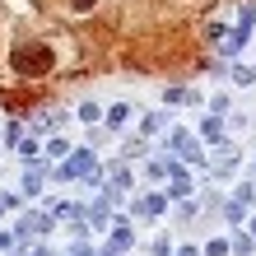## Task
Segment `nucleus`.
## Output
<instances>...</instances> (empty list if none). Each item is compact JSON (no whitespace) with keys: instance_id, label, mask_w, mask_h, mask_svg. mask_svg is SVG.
I'll return each instance as SVG.
<instances>
[{"instance_id":"f257e3e1","label":"nucleus","mask_w":256,"mask_h":256,"mask_svg":"<svg viewBox=\"0 0 256 256\" xmlns=\"http://www.w3.org/2000/svg\"><path fill=\"white\" fill-rule=\"evenodd\" d=\"M94 168H98V154H94V144H84V149H70V154L52 168V177L56 182H84Z\"/></svg>"},{"instance_id":"f03ea898","label":"nucleus","mask_w":256,"mask_h":256,"mask_svg":"<svg viewBox=\"0 0 256 256\" xmlns=\"http://www.w3.org/2000/svg\"><path fill=\"white\" fill-rule=\"evenodd\" d=\"M52 47H42V42H28V47H19L14 52V70L19 74H28V80H38V74H47L52 70Z\"/></svg>"},{"instance_id":"7ed1b4c3","label":"nucleus","mask_w":256,"mask_h":256,"mask_svg":"<svg viewBox=\"0 0 256 256\" xmlns=\"http://www.w3.org/2000/svg\"><path fill=\"white\" fill-rule=\"evenodd\" d=\"M168 149H172L182 163H191V168H200V163H205V149L196 144V135H191V130H182V126L168 130Z\"/></svg>"},{"instance_id":"20e7f679","label":"nucleus","mask_w":256,"mask_h":256,"mask_svg":"<svg viewBox=\"0 0 256 256\" xmlns=\"http://www.w3.org/2000/svg\"><path fill=\"white\" fill-rule=\"evenodd\" d=\"M52 228H56V214H52V210H47V214H38V210H33V214H24V219H19V228H14V233H19L24 242H28V238L38 242V238H47Z\"/></svg>"},{"instance_id":"39448f33","label":"nucleus","mask_w":256,"mask_h":256,"mask_svg":"<svg viewBox=\"0 0 256 256\" xmlns=\"http://www.w3.org/2000/svg\"><path fill=\"white\" fill-rule=\"evenodd\" d=\"M130 210H135V214H140V219H158L163 210H168V196H163V191H149L144 200H135Z\"/></svg>"},{"instance_id":"423d86ee","label":"nucleus","mask_w":256,"mask_h":256,"mask_svg":"<svg viewBox=\"0 0 256 256\" xmlns=\"http://www.w3.org/2000/svg\"><path fill=\"white\" fill-rule=\"evenodd\" d=\"M126 122H130V102H112V108L102 112V126L108 130H122Z\"/></svg>"},{"instance_id":"0eeeda50","label":"nucleus","mask_w":256,"mask_h":256,"mask_svg":"<svg viewBox=\"0 0 256 256\" xmlns=\"http://www.w3.org/2000/svg\"><path fill=\"white\" fill-rule=\"evenodd\" d=\"M108 233H112V247H122V252L135 247V233H130V224H126V219H112V228H108Z\"/></svg>"},{"instance_id":"6e6552de","label":"nucleus","mask_w":256,"mask_h":256,"mask_svg":"<svg viewBox=\"0 0 256 256\" xmlns=\"http://www.w3.org/2000/svg\"><path fill=\"white\" fill-rule=\"evenodd\" d=\"M200 140H210V144L224 140V116H219V112H210L205 122H200Z\"/></svg>"},{"instance_id":"1a4fd4ad","label":"nucleus","mask_w":256,"mask_h":256,"mask_svg":"<svg viewBox=\"0 0 256 256\" xmlns=\"http://www.w3.org/2000/svg\"><path fill=\"white\" fill-rule=\"evenodd\" d=\"M228 247H233V256H252V252H256V238H252L247 228H233V238H228Z\"/></svg>"},{"instance_id":"9d476101","label":"nucleus","mask_w":256,"mask_h":256,"mask_svg":"<svg viewBox=\"0 0 256 256\" xmlns=\"http://www.w3.org/2000/svg\"><path fill=\"white\" fill-rule=\"evenodd\" d=\"M66 122H70V116H61V112H38V116H33V130H38V135H47V130L66 126Z\"/></svg>"},{"instance_id":"9b49d317","label":"nucleus","mask_w":256,"mask_h":256,"mask_svg":"<svg viewBox=\"0 0 256 256\" xmlns=\"http://www.w3.org/2000/svg\"><path fill=\"white\" fill-rule=\"evenodd\" d=\"M224 219H228L233 228H242V224H247V205L242 200H224Z\"/></svg>"},{"instance_id":"f8f14e48","label":"nucleus","mask_w":256,"mask_h":256,"mask_svg":"<svg viewBox=\"0 0 256 256\" xmlns=\"http://www.w3.org/2000/svg\"><path fill=\"white\" fill-rule=\"evenodd\" d=\"M247 38H252L247 28H233V33L224 38V47H219V52H224V56H238V52H242V42H247Z\"/></svg>"},{"instance_id":"ddd939ff","label":"nucleus","mask_w":256,"mask_h":256,"mask_svg":"<svg viewBox=\"0 0 256 256\" xmlns=\"http://www.w3.org/2000/svg\"><path fill=\"white\" fill-rule=\"evenodd\" d=\"M14 149H19V158H24V163H33V158H42V144H38V135H24V140L14 144Z\"/></svg>"},{"instance_id":"4468645a","label":"nucleus","mask_w":256,"mask_h":256,"mask_svg":"<svg viewBox=\"0 0 256 256\" xmlns=\"http://www.w3.org/2000/svg\"><path fill=\"white\" fill-rule=\"evenodd\" d=\"M233 200H242L247 210H256V177H247V182H238V191H233Z\"/></svg>"},{"instance_id":"2eb2a0df","label":"nucleus","mask_w":256,"mask_h":256,"mask_svg":"<svg viewBox=\"0 0 256 256\" xmlns=\"http://www.w3.org/2000/svg\"><path fill=\"white\" fill-rule=\"evenodd\" d=\"M74 116H80L84 126H98L102 122V102H80V112H74Z\"/></svg>"},{"instance_id":"dca6fc26","label":"nucleus","mask_w":256,"mask_h":256,"mask_svg":"<svg viewBox=\"0 0 256 256\" xmlns=\"http://www.w3.org/2000/svg\"><path fill=\"white\" fill-rule=\"evenodd\" d=\"M163 122H168L163 112H149L144 122H140V135H144V140H149V135H158V130H163Z\"/></svg>"},{"instance_id":"f3484780","label":"nucleus","mask_w":256,"mask_h":256,"mask_svg":"<svg viewBox=\"0 0 256 256\" xmlns=\"http://www.w3.org/2000/svg\"><path fill=\"white\" fill-rule=\"evenodd\" d=\"M186 94H191V88L172 84V88H163V102H168V108H186Z\"/></svg>"},{"instance_id":"a211bd4d","label":"nucleus","mask_w":256,"mask_h":256,"mask_svg":"<svg viewBox=\"0 0 256 256\" xmlns=\"http://www.w3.org/2000/svg\"><path fill=\"white\" fill-rule=\"evenodd\" d=\"M228 74H233V84H242V88H252V84H256V66H233Z\"/></svg>"},{"instance_id":"6ab92c4d","label":"nucleus","mask_w":256,"mask_h":256,"mask_svg":"<svg viewBox=\"0 0 256 256\" xmlns=\"http://www.w3.org/2000/svg\"><path fill=\"white\" fill-rule=\"evenodd\" d=\"M42 154H47V158H66V154H70V140H61V135H56V140L42 144Z\"/></svg>"},{"instance_id":"aec40b11","label":"nucleus","mask_w":256,"mask_h":256,"mask_svg":"<svg viewBox=\"0 0 256 256\" xmlns=\"http://www.w3.org/2000/svg\"><path fill=\"white\" fill-rule=\"evenodd\" d=\"M200 252H205V256H228L233 247H228V238H210V242H205Z\"/></svg>"},{"instance_id":"412c9836","label":"nucleus","mask_w":256,"mask_h":256,"mask_svg":"<svg viewBox=\"0 0 256 256\" xmlns=\"http://www.w3.org/2000/svg\"><path fill=\"white\" fill-rule=\"evenodd\" d=\"M238 28H247V33L256 28V0H252V5H242V14H238Z\"/></svg>"},{"instance_id":"4be33fe9","label":"nucleus","mask_w":256,"mask_h":256,"mask_svg":"<svg viewBox=\"0 0 256 256\" xmlns=\"http://www.w3.org/2000/svg\"><path fill=\"white\" fill-rule=\"evenodd\" d=\"M149 256H172V238H154V247H149Z\"/></svg>"},{"instance_id":"5701e85b","label":"nucleus","mask_w":256,"mask_h":256,"mask_svg":"<svg viewBox=\"0 0 256 256\" xmlns=\"http://www.w3.org/2000/svg\"><path fill=\"white\" fill-rule=\"evenodd\" d=\"M5 140L19 144V140H24V122H10V126H5Z\"/></svg>"},{"instance_id":"b1692460","label":"nucleus","mask_w":256,"mask_h":256,"mask_svg":"<svg viewBox=\"0 0 256 256\" xmlns=\"http://www.w3.org/2000/svg\"><path fill=\"white\" fill-rule=\"evenodd\" d=\"M135 154H149V144H144V135H140V140H126V158H135Z\"/></svg>"},{"instance_id":"393cba45","label":"nucleus","mask_w":256,"mask_h":256,"mask_svg":"<svg viewBox=\"0 0 256 256\" xmlns=\"http://www.w3.org/2000/svg\"><path fill=\"white\" fill-rule=\"evenodd\" d=\"M210 112H219V116L228 112V94H214V98H210Z\"/></svg>"},{"instance_id":"a878e982","label":"nucleus","mask_w":256,"mask_h":256,"mask_svg":"<svg viewBox=\"0 0 256 256\" xmlns=\"http://www.w3.org/2000/svg\"><path fill=\"white\" fill-rule=\"evenodd\" d=\"M0 200H5V210H19V205H24V191H5Z\"/></svg>"},{"instance_id":"bb28decb","label":"nucleus","mask_w":256,"mask_h":256,"mask_svg":"<svg viewBox=\"0 0 256 256\" xmlns=\"http://www.w3.org/2000/svg\"><path fill=\"white\" fill-rule=\"evenodd\" d=\"M66 5H70L74 14H88V10H94V5H98V0H66Z\"/></svg>"},{"instance_id":"cd10ccee","label":"nucleus","mask_w":256,"mask_h":256,"mask_svg":"<svg viewBox=\"0 0 256 256\" xmlns=\"http://www.w3.org/2000/svg\"><path fill=\"white\" fill-rule=\"evenodd\" d=\"M172 256H205V252H200V247H177Z\"/></svg>"},{"instance_id":"c85d7f7f","label":"nucleus","mask_w":256,"mask_h":256,"mask_svg":"<svg viewBox=\"0 0 256 256\" xmlns=\"http://www.w3.org/2000/svg\"><path fill=\"white\" fill-rule=\"evenodd\" d=\"M247 233H252V238H256V214H252V219H247Z\"/></svg>"},{"instance_id":"c756f323","label":"nucleus","mask_w":256,"mask_h":256,"mask_svg":"<svg viewBox=\"0 0 256 256\" xmlns=\"http://www.w3.org/2000/svg\"><path fill=\"white\" fill-rule=\"evenodd\" d=\"M0 214H5V200H0Z\"/></svg>"},{"instance_id":"7c9ffc66","label":"nucleus","mask_w":256,"mask_h":256,"mask_svg":"<svg viewBox=\"0 0 256 256\" xmlns=\"http://www.w3.org/2000/svg\"><path fill=\"white\" fill-rule=\"evenodd\" d=\"M66 256H70V252H66Z\"/></svg>"}]
</instances>
